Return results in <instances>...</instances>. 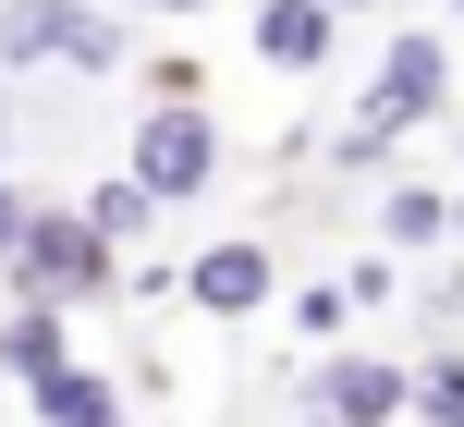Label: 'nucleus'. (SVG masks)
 Segmentation results:
<instances>
[{
	"mask_svg": "<svg viewBox=\"0 0 464 427\" xmlns=\"http://www.w3.org/2000/svg\"><path fill=\"white\" fill-rule=\"evenodd\" d=\"M440 98H452V49L428 37V24H403L392 49H379V86H367V122L343 135V159H379L392 135H416V122H440Z\"/></svg>",
	"mask_w": 464,
	"mask_h": 427,
	"instance_id": "nucleus-1",
	"label": "nucleus"
},
{
	"mask_svg": "<svg viewBox=\"0 0 464 427\" xmlns=\"http://www.w3.org/2000/svg\"><path fill=\"white\" fill-rule=\"evenodd\" d=\"M220 171V135H208V110H147L135 122V184L160 195V208H184L196 184Z\"/></svg>",
	"mask_w": 464,
	"mask_h": 427,
	"instance_id": "nucleus-2",
	"label": "nucleus"
},
{
	"mask_svg": "<svg viewBox=\"0 0 464 427\" xmlns=\"http://www.w3.org/2000/svg\"><path fill=\"white\" fill-rule=\"evenodd\" d=\"M98 269H111L98 220H49V208H37V232H24V281H37V306H49V293H73V281H98Z\"/></svg>",
	"mask_w": 464,
	"mask_h": 427,
	"instance_id": "nucleus-3",
	"label": "nucleus"
},
{
	"mask_svg": "<svg viewBox=\"0 0 464 427\" xmlns=\"http://www.w3.org/2000/svg\"><path fill=\"white\" fill-rule=\"evenodd\" d=\"M245 37H256V62H281V73H318V62H330V37H343V13H330V0H269V13H256Z\"/></svg>",
	"mask_w": 464,
	"mask_h": 427,
	"instance_id": "nucleus-4",
	"label": "nucleus"
},
{
	"mask_svg": "<svg viewBox=\"0 0 464 427\" xmlns=\"http://www.w3.org/2000/svg\"><path fill=\"white\" fill-rule=\"evenodd\" d=\"M184 293L208 318H256V306H269V244H208V257L184 269Z\"/></svg>",
	"mask_w": 464,
	"mask_h": 427,
	"instance_id": "nucleus-5",
	"label": "nucleus"
},
{
	"mask_svg": "<svg viewBox=\"0 0 464 427\" xmlns=\"http://www.w3.org/2000/svg\"><path fill=\"white\" fill-rule=\"evenodd\" d=\"M392 403H403V379H392L379 355H343V366L318 379V415H330V427H392Z\"/></svg>",
	"mask_w": 464,
	"mask_h": 427,
	"instance_id": "nucleus-6",
	"label": "nucleus"
},
{
	"mask_svg": "<svg viewBox=\"0 0 464 427\" xmlns=\"http://www.w3.org/2000/svg\"><path fill=\"white\" fill-rule=\"evenodd\" d=\"M73 37H86L73 0H13V13H0V62H49V49H73Z\"/></svg>",
	"mask_w": 464,
	"mask_h": 427,
	"instance_id": "nucleus-7",
	"label": "nucleus"
},
{
	"mask_svg": "<svg viewBox=\"0 0 464 427\" xmlns=\"http://www.w3.org/2000/svg\"><path fill=\"white\" fill-rule=\"evenodd\" d=\"M0 366H13L24 391L62 379V306H13V330H0Z\"/></svg>",
	"mask_w": 464,
	"mask_h": 427,
	"instance_id": "nucleus-8",
	"label": "nucleus"
},
{
	"mask_svg": "<svg viewBox=\"0 0 464 427\" xmlns=\"http://www.w3.org/2000/svg\"><path fill=\"white\" fill-rule=\"evenodd\" d=\"M37 415L49 427H122V391L86 379V366H62V379H37Z\"/></svg>",
	"mask_w": 464,
	"mask_h": 427,
	"instance_id": "nucleus-9",
	"label": "nucleus"
},
{
	"mask_svg": "<svg viewBox=\"0 0 464 427\" xmlns=\"http://www.w3.org/2000/svg\"><path fill=\"white\" fill-rule=\"evenodd\" d=\"M86 220H98V244H135L147 220H160V195H147L135 171H122V184H98V195H86Z\"/></svg>",
	"mask_w": 464,
	"mask_h": 427,
	"instance_id": "nucleus-10",
	"label": "nucleus"
},
{
	"mask_svg": "<svg viewBox=\"0 0 464 427\" xmlns=\"http://www.w3.org/2000/svg\"><path fill=\"white\" fill-rule=\"evenodd\" d=\"M379 232H392V244H440V232H452V208H440V184H403L392 208H379Z\"/></svg>",
	"mask_w": 464,
	"mask_h": 427,
	"instance_id": "nucleus-11",
	"label": "nucleus"
},
{
	"mask_svg": "<svg viewBox=\"0 0 464 427\" xmlns=\"http://www.w3.org/2000/svg\"><path fill=\"white\" fill-rule=\"evenodd\" d=\"M294 318H305V330L330 342V330H343V318H354V293H343V281H318V293H294Z\"/></svg>",
	"mask_w": 464,
	"mask_h": 427,
	"instance_id": "nucleus-12",
	"label": "nucleus"
},
{
	"mask_svg": "<svg viewBox=\"0 0 464 427\" xmlns=\"http://www.w3.org/2000/svg\"><path fill=\"white\" fill-rule=\"evenodd\" d=\"M416 403H428V427H464V366H428Z\"/></svg>",
	"mask_w": 464,
	"mask_h": 427,
	"instance_id": "nucleus-13",
	"label": "nucleus"
},
{
	"mask_svg": "<svg viewBox=\"0 0 464 427\" xmlns=\"http://www.w3.org/2000/svg\"><path fill=\"white\" fill-rule=\"evenodd\" d=\"M24 232H37V220H24V195H0V244H24Z\"/></svg>",
	"mask_w": 464,
	"mask_h": 427,
	"instance_id": "nucleus-14",
	"label": "nucleus"
},
{
	"mask_svg": "<svg viewBox=\"0 0 464 427\" xmlns=\"http://www.w3.org/2000/svg\"><path fill=\"white\" fill-rule=\"evenodd\" d=\"M147 13H196V0H147Z\"/></svg>",
	"mask_w": 464,
	"mask_h": 427,
	"instance_id": "nucleus-15",
	"label": "nucleus"
},
{
	"mask_svg": "<svg viewBox=\"0 0 464 427\" xmlns=\"http://www.w3.org/2000/svg\"><path fill=\"white\" fill-rule=\"evenodd\" d=\"M452 244H464V195H452Z\"/></svg>",
	"mask_w": 464,
	"mask_h": 427,
	"instance_id": "nucleus-16",
	"label": "nucleus"
},
{
	"mask_svg": "<svg viewBox=\"0 0 464 427\" xmlns=\"http://www.w3.org/2000/svg\"><path fill=\"white\" fill-rule=\"evenodd\" d=\"M330 13H343V0H330Z\"/></svg>",
	"mask_w": 464,
	"mask_h": 427,
	"instance_id": "nucleus-17",
	"label": "nucleus"
},
{
	"mask_svg": "<svg viewBox=\"0 0 464 427\" xmlns=\"http://www.w3.org/2000/svg\"><path fill=\"white\" fill-rule=\"evenodd\" d=\"M318 427H330V415H318Z\"/></svg>",
	"mask_w": 464,
	"mask_h": 427,
	"instance_id": "nucleus-18",
	"label": "nucleus"
}]
</instances>
